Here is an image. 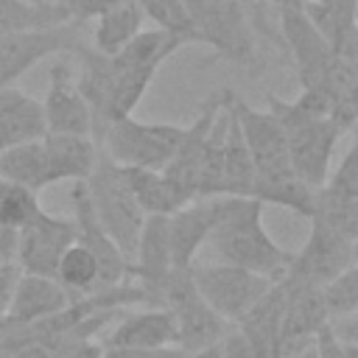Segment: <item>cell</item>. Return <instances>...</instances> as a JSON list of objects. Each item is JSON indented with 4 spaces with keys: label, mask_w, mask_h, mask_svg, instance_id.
I'll return each mask as SVG.
<instances>
[{
    "label": "cell",
    "mask_w": 358,
    "mask_h": 358,
    "mask_svg": "<svg viewBox=\"0 0 358 358\" xmlns=\"http://www.w3.org/2000/svg\"><path fill=\"white\" fill-rule=\"evenodd\" d=\"M263 207L266 204H260L257 199L224 196L221 218L204 246H210L218 263L238 266L271 282H280L291 263V252L282 249L263 227Z\"/></svg>",
    "instance_id": "cell-1"
},
{
    "label": "cell",
    "mask_w": 358,
    "mask_h": 358,
    "mask_svg": "<svg viewBox=\"0 0 358 358\" xmlns=\"http://www.w3.org/2000/svg\"><path fill=\"white\" fill-rule=\"evenodd\" d=\"M266 103L268 112L282 126L294 176L305 182L310 190H319L333 171V154L344 131L330 117L305 115L291 101H282L277 95H268Z\"/></svg>",
    "instance_id": "cell-2"
},
{
    "label": "cell",
    "mask_w": 358,
    "mask_h": 358,
    "mask_svg": "<svg viewBox=\"0 0 358 358\" xmlns=\"http://www.w3.org/2000/svg\"><path fill=\"white\" fill-rule=\"evenodd\" d=\"M84 187H87V196H90V204H92V213H95L98 224L103 227V232L115 241V246L131 263L145 215L137 207V201H134V196H131V190L123 179L120 165H115L98 148L95 168L84 179Z\"/></svg>",
    "instance_id": "cell-3"
},
{
    "label": "cell",
    "mask_w": 358,
    "mask_h": 358,
    "mask_svg": "<svg viewBox=\"0 0 358 358\" xmlns=\"http://www.w3.org/2000/svg\"><path fill=\"white\" fill-rule=\"evenodd\" d=\"M179 137H182V126L176 123H145L129 115L103 129L98 148L120 168L162 171L171 162Z\"/></svg>",
    "instance_id": "cell-4"
},
{
    "label": "cell",
    "mask_w": 358,
    "mask_h": 358,
    "mask_svg": "<svg viewBox=\"0 0 358 358\" xmlns=\"http://www.w3.org/2000/svg\"><path fill=\"white\" fill-rule=\"evenodd\" d=\"M199 42L232 64H255V36L246 8L235 0H185Z\"/></svg>",
    "instance_id": "cell-5"
},
{
    "label": "cell",
    "mask_w": 358,
    "mask_h": 358,
    "mask_svg": "<svg viewBox=\"0 0 358 358\" xmlns=\"http://www.w3.org/2000/svg\"><path fill=\"white\" fill-rule=\"evenodd\" d=\"M232 115L238 120L243 145L255 165V187L263 182H277L285 176H294L288 162V145L282 126L268 109H255L243 98L232 95ZM255 193V190H252Z\"/></svg>",
    "instance_id": "cell-6"
},
{
    "label": "cell",
    "mask_w": 358,
    "mask_h": 358,
    "mask_svg": "<svg viewBox=\"0 0 358 358\" xmlns=\"http://www.w3.org/2000/svg\"><path fill=\"white\" fill-rule=\"evenodd\" d=\"M350 266H358V241L347 238L319 221H310L308 241L299 252H291V263L282 274V280L308 282L322 288Z\"/></svg>",
    "instance_id": "cell-7"
},
{
    "label": "cell",
    "mask_w": 358,
    "mask_h": 358,
    "mask_svg": "<svg viewBox=\"0 0 358 358\" xmlns=\"http://www.w3.org/2000/svg\"><path fill=\"white\" fill-rule=\"evenodd\" d=\"M193 285L204 305H210L224 322L235 324L274 282L252 274L238 266L227 263H207V266H193Z\"/></svg>",
    "instance_id": "cell-8"
},
{
    "label": "cell",
    "mask_w": 358,
    "mask_h": 358,
    "mask_svg": "<svg viewBox=\"0 0 358 358\" xmlns=\"http://www.w3.org/2000/svg\"><path fill=\"white\" fill-rule=\"evenodd\" d=\"M84 42H87L84 25L78 22H64V25L39 28V31L0 34V90L11 87L20 76H25L42 59H50L64 50L73 53Z\"/></svg>",
    "instance_id": "cell-9"
},
{
    "label": "cell",
    "mask_w": 358,
    "mask_h": 358,
    "mask_svg": "<svg viewBox=\"0 0 358 358\" xmlns=\"http://www.w3.org/2000/svg\"><path fill=\"white\" fill-rule=\"evenodd\" d=\"M308 221H319L358 241V145H352L336 171H330L327 182L313 190V215Z\"/></svg>",
    "instance_id": "cell-10"
},
{
    "label": "cell",
    "mask_w": 358,
    "mask_h": 358,
    "mask_svg": "<svg viewBox=\"0 0 358 358\" xmlns=\"http://www.w3.org/2000/svg\"><path fill=\"white\" fill-rule=\"evenodd\" d=\"M70 199H73V224H76V243H81L98 263V288H115L129 280V260L115 246V241L103 232L98 224L84 182H70Z\"/></svg>",
    "instance_id": "cell-11"
},
{
    "label": "cell",
    "mask_w": 358,
    "mask_h": 358,
    "mask_svg": "<svg viewBox=\"0 0 358 358\" xmlns=\"http://www.w3.org/2000/svg\"><path fill=\"white\" fill-rule=\"evenodd\" d=\"M76 241V224L64 215L42 213L17 232V266L22 274L53 277L64 249ZM56 280V277H53Z\"/></svg>",
    "instance_id": "cell-12"
},
{
    "label": "cell",
    "mask_w": 358,
    "mask_h": 358,
    "mask_svg": "<svg viewBox=\"0 0 358 358\" xmlns=\"http://www.w3.org/2000/svg\"><path fill=\"white\" fill-rule=\"evenodd\" d=\"M45 126L53 134H90V106L76 84V73L64 59H56L48 67V92L42 101ZM92 137V134H90Z\"/></svg>",
    "instance_id": "cell-13"
},
{
    "label": "cell",
    "mask_w": 358,
    "mask_h": 358,
    "mask_svg": "<svg viewBox=\"0 0 358 358\" xmlns=\"http://www.w3.org/2000/svg\"><path fill=\"white\" fill-rule=\"evenodd\" d=\"M224 196H207L193 199L173 215H168V246H171V263L173 268H190L196 266V255L207 243L213 227L221 218Z\"/></svg>",
    "instance_id": "cell-14"
},
{
    "label": "cell",
    "mask_w": 358,
    "mask_h": 358,
    "mask_svg": "<svg viewBox=\"0 0 358 358\" xmlns=\"http://www.w3.org/2000/svg\"><path fill=\"white\" fill-rule=\"evenodd\" d=\"M232 90L229 87H221L215 90L199 109V115L182 126V137H179V145L171 157V162L162 168V173L176 182L182 190H187L193 199H196V179H199V165H201V151H204V140H207V131L215 120V115L224 109V103L229 101Z\"/></svg>",
    "instance_id": "cell-15"
},
{
    "label": "cell",
    "mask_w": 358,
    "mask_h": 358,
    "mask_svg": "<svg viewBox=\"0 0 358 358\" xmlns=\"http://www.w3.org/2000/svg\"><path fill=\"white\" fill-rule=\"evenodd\" d=\"M277 8H280L282 36L294 56L299 87H316L333 62V50L322 39V34L313 28V22L305 17L302 8L296 6H277Z\"/></svg>",
    "instance_id": "cell-16"
},
{
    "label": "cell",
    "mask_w": 358,
    "mask_h": 358,
    "mask_svg": "<svg viewBox=\"0 0 358 358\" xmlns=\"http://www.w3.org/2000/svg\"><path fill=\"white\" fill-rule=\"evenodd\" d=\"M285 305H282V327H280V358L291 350L310 344L316 333L327 324V310L322 302V288L294 280H280Z\"/></svg>",
    "instance_id": "cell-17"
},
{
    "label": "cell",
    "mask_w": 358,
    "mask_h": 358,
    "mask_svg": "<svg viewBox=\"0 0 358 358\" xmlns=\"http://www.w3.org/2000/svg\"><path fill=\"white\" fill-rule=\"evenodd\" d=\"M103 347H129V350H165L176 347V322L165 308H143L123 313L109 324Z\"/></svg>",
    "instance_id": "cell-18"
},
{
    "label": "cell",
    "mask_w": 358,
    "mask_h": 358,
    "mask_svg": "<svg viewBox=\"0 0 358 358\" xmlns=\"http://www.w3.org/2000/svg\"><path fill=\"white\" fill-rule=\"evenodd\" d=\"M45 182H84L98 159V143L90 134H53L42 137Z\"/></svg>",
    "instance_id": "cell-19"
},
{
    "label": "cell",
    "mask_w": 358,
    "mask_h": 358,
    "mask_svg": "<svg viewBox=\"0 0 358 358\" xmlns=\"http://www.w3.org/2000/svg\"><path fill=\"white\" fill-rule=\"evenodd\" d=\"M48 134L42 101L22 92L20 87L0 90V151L42 140Z\"/></svg>",
    "instance_id": "cell-20"
},
{
    "label": "cell",
    "mask_w": 358,
    "mask_h": 358,
    "mask_svg": "<svg viewBox=\"0 0 358 358\" xmlns=\"http://www.w3.org/2000/svg\"><path fill=\"white\" fill-rule=\"evenodd\" d=\"M302 11L333 53L358 59V0H308Z\"/></svg>",
    "instance_id": "cell-21"
},
{
    "label": "cell",
    "mask_w": 358,
    "mask_h": 358,
    "mask_svg": "<svg viewBox=\"0 0 358 358\" xmlns=\"http://www.w3.org/2000/svg\"><path fill=\"white\" fill-rule=\"evenodd\" d=\"M70 302H73V296L53 277L20 274L11 302H8V310H6V319H11L14 324H34V322H42V319L64 310Z\"/></svg>",
    "instance_id": "cell-22"
},
{
    "label": "cell",
    "mask_w": 358,
    "mask_h": 358,
    "mask_svg": "<svg viewBox=\"0 0 358 358\" xmlns=\"http://www.w3.org/2000/svg\"><path fill=\"white\" fill-rule=\"evenodd\" d=\"M282 282H274L238 322L235 327L252 344L255 358H280V327H282Z\"/></svg>",
    "instance_id": "cell-23"
},
{
    "label": "cell",
    "mask_w": 358,
    "mask_h": 358,
    "mask_svg": "<svg viewBox=\"0 0 358 358\" xmlns=\"http://www.w3.org/2000/svg\"><path fill=\"white\" fill-rule=\"evenodd\" d=\"M123 179L143 210V215H173L185 204L193 201L187 190H182L176 182H171L162 171H148V168H120Z\"/></svg>",
    "instance_id": "cell-24"
},
{
    "label": "cell",
    "mask_w": 358,
    "mask_h": 358,
    "mask_svg": "<svg viewBox=\"0 0 358 358\" xmlns=\"http://www.w3.org/2000/svg\"><path fill=\"white\" fill-rule=\"evenodd\" d=\"M252 190H255V165L243 145L238 120L232 115V101H229V129H227V140H224V165H221L218 196L252 199Z\"/></svg>",
    "instance_id": "cell-25"
},
{
    "label": "cell",
    "mask_w": 358,
    "mask_h": 358,
    "mask_svg": "<svg viewBox=\"0 0 358 358\" xmlns=\"http://www.w3.org/2000/svg\"><path fill=\"white\" fill-rule=\"evenodd\" d=\"M143 22L145 20H143V11H140L137 0H123V3H117L115 8H109L106 14H101L95 20L90 48H95L103 56H112L143 31Z\"/></svg>",
    "instance_id": "cell-26"
},
{
    "label": "cell",
    "mask_w": 358,
    "mask_h": 358,
    "mask_svg": "<svg viewBox=\"0 0 358 358\" xmlns=\"http://www.w3.org/2000/svg\"><path fill=\"white\" fill-rule=\"evenodd\" d=\"M70 22L64 6L59 0L28 3V0H0V34L17 31H39Z\"/></svg>",
    "instance_id": "cell-27"
},
{
    "label": "cell",
    "mask_w": 358,
    "mask_h": 358,
    "mask_svg": "<svg viewBox=\"0 0 358 358\" xmlns=\"http://www.w3.org/2000/svg\"><path fill=\"white\" fill-rule=\"evenodd\" d=\"M0 179L17 182L34 193H39L42 187H48L45 182V151H42V140L34 143H22L14 148L0 151Z\"/></svg>",
    "instance_id": "cell-28"
},
{
    "label": "cell",
    "mask_w": 358,
    "mask_h": 358,
    "mask_svg": "<svg viewBox=\"0 0 358 358\" xmlns=\"http://www.w3.org/2000/svg\"><path fill=\"white\" fill-rule=\"evenodd\" d=\"M56 282L76 299L84 294H92L98 288V263L95 257L81 246V243H70L64 249V255L56 263Z\"/></svg>",
    "instance_id": "cell-29"
},
{
    "label": "cell",
    "mask_w": 358,
    "mask_h": 358,
    "mask_svg": "<svg viewBox=\"0 0 358 358\" xmlns=\"http://www.w3.org/2000/svg\"><path fill=\"white\" fill-rule=\"evenodd\" d=\"M252 199H257L260 204H277V207H285L302 218H310L313 215V190L299 182L296 176H285V179H277V182H263L255 187Z\"/></svg>",
    "instance_id": "cell-30"
},
{
    "label": "cell",
    "mask_w": 358,
    "mask_h": 358,
    "mask_svg": "<svg viewBox=\"0 0 358 358\" xmlns=\"http://www.w3.org/2000/svg\"><path fill=\"white\" fill-rule=\"evenodd\" d=\"M45 213V207L39 204V196L17 182L0 179V224L11 227V229H22L31 221H36Z\"/></svg>",
    "instance_id": "cell-31"
},
{
    "label": "cell",
    "mask_w": 358,
    "mask_h": 358,
    "mask_svg": "<svg viewBox=\"0 0 358 358\" xmlns=\"http://www.w3.org/2000/svg\"><path fill=\"white\" fill-rule=\"evenodd\" d=\"M137 6L143 11V20H151L154 28L179 36L185 45L199 42L185 0H137Z\"/></svg>",
    "instance_id": "cell-32"
},
{
    "label": "cell",
    "mask_w": 358,
    "mask_h": 358,
    "mask_svg": "<svg viewBox=\"0 0 358 358\" xmlns=\"http://www.w3.org/2000/svg\"><path fill=\"white\" fill-rule=\"evenodd\" d=\"M322 302L327 310V319L358 313V266H350L338 277L322 285Z\"/></svg>",
    "instance_id": "cell-33"
},
{
    "label": "cell",
    "mask_w": 358,
    "mask_h": 358,
    "mask_svg": "<svg viewBox=\"0 0 358 358\" xmlns=\"http://www.w3.org/2000/svg\"><path fill=\"white\" fill-rule=\"evenodd\" d=\"M59 3L64 6V14L70 22L84 25L90 20H98L101 14H106L109 8H115L123 0H59Z\"/></svg>",
    "instance_id": "cell-34"
},
{
    "label": "cell",
    "mask_w": 358,
    "mask_h": 358,
    "mask_svg": "<svg viewBox=\"0 0 358 358\" xmlns=\"http://www.w3.org/2000/svg\"><path fill=\"white\" fill-rule=\"evenodd\" d=\"M316 355L319 358H358V344H344L338 341L327 324L316 333Z\"/></svg>",
    "instance_id": "cell-35"
},
{
    "label": "cell",
    "mask_w": 358,
    "mask_h": 358,
    "mask_svg": "<svg viewBox=\"0 0 358 358\" xmlns=\"http://www.w3.org/2000/svg\"><path fill=\"white\" fill-rule=\"evenodd\" d=\"M103 358H185L179 347L165 350H129V347H103Z\"/></svg>",
    "instance_id": "cell-36"
},
{
    "label": "cell",
    "mask_w": 358,
    "mask_h": 358,
    "mask_svg": "<svg viewBox=\"0 0 358 358\" xmlns=\"http://www.w3.org/2000/svg\"><path fill=\"white\" fill-rule=\"evenodd\" d=\"M20 266L17 263H8V266H0V316H6L8 310V302H11V294L17 288V280H20Z\"/></svg>",
    "instance_id": "cell-37"
},
{
    "label": "cell",
    "mask_w": 358,
    "mask_h": 358,
    "mask_svg": "<svg viewBox=\"0 0 358 358\" xmlns=\"http://www.w3.org/2000/svg\"><path fill=\"white\" fill-rule=\"evenodd\" d=\"M56 358H103V344L90 338V341H76L67 350H62Z\"/></svg>",
    "instance_id": "cell-38"
},
{
    "label": "cell",
    "mask_w": 358,
    "mask_h": 358,
    "mask_svg": "<svg viewBox=\"0 0 358 358\" xmlns=\"http://www.w3.org/2000/svg\"><path fill=\"white\" fill-rule=\"evenodd\" d=\"M17 263V229L0 224V266Z\"/></svg>",
    "instance_id": "cell-39"
},
{
    "label": "cell",
    "mask_w": 358,
    "mask_h": 358,
    "mask_svg": "<svg viewBox=\"0 0 358 358\" xmlns=\"http://www.w3.org/2000/svg\"><path fill=\"white\" fill-rule=\"evenodd\" d=\"M282 358H319V355H316V338H313L310 344H302V347L291 350V352L282 355Z\"/></svg>",
    "instance_id": "cell-40"
},
{
    "label": "cell",
    "mask_w": 358,
    "mask_h": 358,
    "mask_svg": "<svg viewBox=\"0 0 358 358\" xmlns=\"http://www.w3.org/2000/svg\"><path fill=\"white\" fill-rule=\"evenodd\" d=\"M185 358H224V352H221L218 344H213V347H204V350L190 352V355H185Z\"/></svg>",
    "instance_id": "cell-41"
},
{
    "label": "cell",
    "mask_w": 358,
    "mask_h": 358,
    "mask_svg": "<svg viewBox=\"0 0 358 358\" xmlns=\"http://www.w3.org/2000/svg\"><path fill=\"white\" fill-rule=\"evenodd\" d=\"M235 3H241V6L246 8V6H252V3H263V0H235Z\"/></svg>",
    "instance_id": "cell-42"
},
{
    "label": "cell",
    "mask_w": 358,
    "mask_h": 358,
    "mask_svg": "<svg viewBox=\"0 0 358 358\" xmlns=\"http://www.w3.org/2000/svg\"><path fill=\"white\" fill-rule=\"evenodd\" d=\"M0 358H8V355H6V350H3V347H0Z\"/></svg>",
    "instance_id": "cell-43"
},
{
    "label": "cell",
    "mask_w": 358,
    "mask_h": 358,
    "mask_svg": "<svg viewBox=\"0 0 358 358\" xmlns=\"http://www.w3.org/2000/svg\"><path fill=\"white\" fill-rule=\"evenodd\" d=\"M28 3H48V0H28Z\"/></svg>",
    "instance_id": "cell-44"
}]
</instances>
